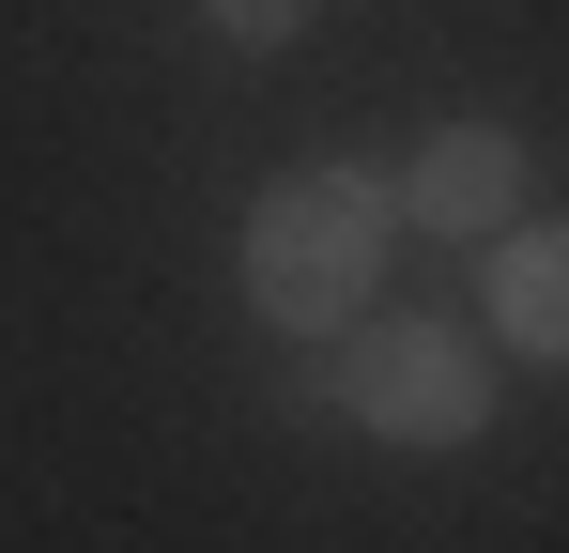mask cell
<instances>
[{
  "label": "cell",
  "mask_w": 569,
  "mask_h": 553,
  "mask_svg": "<svg viewBox=\"0 0 569 553\" xmlns=\"http://www.w3.org/2000/svg\"><path fill=\"white\" fill-rule=\"evenodd\" d=\"M385 231H400V200H385L370 170H292V184H262V215H247V292L278 308L292 339H339V323L370 308Z\"/></svg>",
  "instance_id": "cell-1"
},
{
  "label": "cell",
  "mask_w": 569,
  "mask_h": 553,
  "mask_svg": "<svg viewBox=\"0 0 569 553\" xmlns=\"http://www.w3.org/2000/svg\"><path fill=\"white\" fill-rule=\"evenodd\" d=\"M339 415L355 431H400V446H462L477 415H492V384L447 323H370L355 354H339Z\"/></svg>",
  "instance_id": "cell-2"
},
{
  "label": "cell",
  "mask_w": 569,
  "mask_h": 553,
  "mask_svg": "<svg viewBox=\"0 0 569 553\" xmlns=\"http://www.w3.org/2000/svg\"><path fill=\"white\" fill-rule=\"evenodd\" d=\"M400 215H416V231H508V215H523V139H508V123H447V139L416 154V184H400Z\"/></svg>",
  "instance_id": "cell-3"
},
{
  "label": "cell",
  "mask_w": 569,
  "mask_h": 553,
  "mask_svg": "<svg viewBox=\"0 0 569 553\" xmlns=\"http://www.w3.org/2000/svg\"><path fill=\"white\" fill-rule=\"evenodd\" d=\"M492 323L569 369V231H508V247H492Z\"/></svg>",
  "instance_id": "cell-4"
},
{
  "label": "cell",
  "mask_w": 569,
  "mask_h": 553,
  "mask_svg": "<svg viewBox=\"0 0 569 553\" xmlns=\"http://www.w3.org/2000/svg\"><path fill=\"white\" fill-rule=\"evenodd\" d=\"M200 16H216L231 47H292V31H308V0H200Z\"/></svg>",
  "instance_id": "cell-5"
}]
</instances>
